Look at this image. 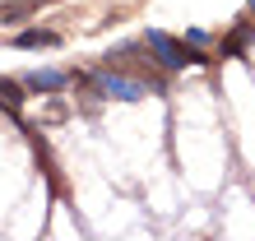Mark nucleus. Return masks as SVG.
<instances>
[{
	"mask_svg": "<svg viewBox=\"0 0 255 241\" xmlns=\"http://www.w3.org/2000/svg\"><path fill=\"white\" fill-rule=\"evenodd\" d=\"M74 79L88 84L98 98H116V102H139V98H148V79H134V74L116 70V65H102L93 74H74Z\"/></svg>",
	"mask_w": 255,
	"mask_h": 241,
	"instance_id": "obj_1",
	"label": "nucleus"
},
{
	"mask_svg": "<svg viewBox=\"0 0 255 241\" xmlns=\"http://www.w3.org/2000/svg\"><path fill=\"white\" fill-rule=\"evenodd\" d=\"M144 47L153 51V60L162 70H190V65H209L204 47H190V42H176L172 33H162V28H148L144 33Z\"/></svg>",
	"mask_w": 255,
	"mask_h": 241,
	"instance_id": "obj_2",
	"label": "nucleus"
},
{
	"mask_svg": "<svg viewBox=\"0 0 255 241\" xmlns=\"http://www.w3.org/2000/svg\"><path fill=\"white\" fill-rule=\"evenodd\" d=\"M251 42H255V19L246 14V19H237V23H232V33H223L218 56H223V60H242V56L251 51Z\"/></svg>",
	"mask_w": 255,
	"mask_h": 241,
	"instance_id": "obj_3",
	"label": "nucleus"
},
{
	"mask_svg": "<svg viewBox=\"0 0 255 241\" xmlns=\"http://www.w3.org/2000/svg\"><path fill=\"white\" fill-rule=\"evenodd\" d=\"M14 51H42V47H61V33H51V28H23L19 37L9 42Z\"/></svg>",
	"mask_w": 255,
	"mask_h": 241,
	"instance_id": "obj_4",
	"label": "nucleus"
},
{
	"mask_svg": "<svg viewBox=\"0 0 255 241\" xmlns=\"http://www.w3.org/2000/svg\"><path fill=\"white\" fill-rule=\"evenodd\" d=\"M65 84H70V74H61V70H33V74H23L28 93H61Z\"/></svg>",
	"mask_w": 255,
	"mask_h": 241,
	"instance_id": "obj_5",
	"label": "nucleus"
},
{
	"mask_svg": "<svg viewBox=\"0 0 255 241\" xmlns=\"http://www.w3.org/2000/svg\"><path fill=\"white\" fill-rule=\"evenodd\" d=\"M23 102H28V88L19 79H5V74H0V107L9 116H23Z\"/></svg>",
	"mask_w": 255,
	"mask_h": 241,
	"instance_id": "obj_6",
	"label": "nucleus"
},
{
	"mask_svg": "<svg viewBox=\"0 0 255 241\" xmlns=\"http://www.w3.org/2000/svg\"><path fill=\"white\" fill-rule=\"evenodd\" d=\"M37 9H42V0H9V5H0V23H19Z\"/></svg>",
	"mask_w": 255,
	"mask_h": 241,
	"instance_id": "obj_7",
	"label": "nucleus"
},
{
	"mask_svg": "<svg viewBox=\"0 0 255 241\" xmlns=\"http://www.w3.org/2000/svg\"><path fill=\"white\" fill-rule=\"evenodd\" d=\"M186 42H190V47H204V42H209V33H204V28H190V33H186Z\"/></svg>",
	"mask_w": 255,
	"mask_h": 241,
	"instance_id": "obj_8",
	"label": "nucleus"
},
{
	"mask_svg": "<svg viewBox=\"0 0 255 241\" xmlns=\"http://www.w3.org/2000/svg\"><path fill=\"white\" fill-rule=\"evenodd\" d=\"M246 14H251V19H255V0H251V9H246Z\"/></svg>",
	"mask_w": 255,
	"mask_h": 241,
	"instance_id": "obj_9",
	"label": "nucleus"
}]
</instances>
